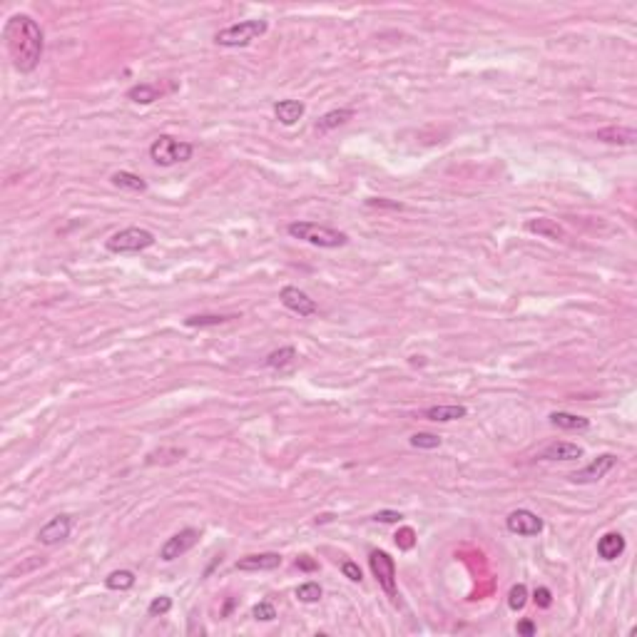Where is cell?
<instances>
[{
	"label": "cell",
	"instance_id": "12",
	"mask_svg": "<svg viewBox=\"0 0 637 637\" xmlns=\"http://www.w3.org/2000/svg\"><path fill=\"white\" fill-rule=\"evenodd\" d=\"M282 565V556L279 553H254V556H244L237 560V570L242 572H259V570H277Z\"/></svg>",
	"mask_w": 637,
	"mask_h": 637
},
{
	"label": "cell",
	"instance_id": "17",
	"mask_svg": "<svg viewBox=\"0 0 637 637\" xmlns=\"http://www.w3.org/2000/svg\"><path fill=\"white\" fill-rule=\"evenodd\" d=\"M306 107L301 100H279L277 105H274V114H277V120L282 122V125H294V122H299L301 117H304Z\"/></svg>",
	"mask_w": 637,
	"mask_h": 637
},
{
	"label": "cell",
	"instance_id": "3",
	"mask_svg": "<svg viewBox=\"0 0 637 637\" xmlns=\"http://www.w3.org/2000/svg\"><path fill=\"white\" fill-rule=\"evenodd\" d=\"M267 20H242V22H235V25H227L224 30H219L217 35H214V43L222 45V48H244V45H249L251 40L262 38L264 33H267Z\"/></svg>",
	"mask_w": 637,
	"mask_h": 637
},
{
	"label": "cell",
	"instance_id": "6",
	"mask_svg": "<svg viewBox=\"0 0 637 637\" xmlns=\"http://www.w3.org/2000/svg\"><path fill=\"white\" fill-rule=\"evenodd\" d=\"M369 565L383 593L391 600H396L398 590H396V563H393V558L388 553H383V550H374L369 558Z\"/></svg>",
	"mask_w": 637,
	"mask_h": 637
},
{
	"label": "cell",
	"instance_id": "16",
	"mask_svg": "<svg viewBox=\"0 0 637 637\" xmlns=\"http://www.w3.org/2000/svg\"><path fill=\"white\" fill-rule=\"evenodd\" d=\"M595 140L608 142V145H635L637 132L632 127H622V125H612V127H603V130L595 132Z\"/></svg>",
	"mask_w": 637,
	"mask_h": 637
},
{
	"label": "cell",
	"instance_id": "14",
	"mask_svg": "<svg viewBox=\"0 0 637 637\" xmlns=\"http://www.w3.org/2000/svg\"><path fill=\"white\" fill-rule=\"evenodd\" d=\"M577 458H583V448L575 446V443H567V441L550 443V446L543 448V453H540V461H577Z\"/></svg>",
	"mask_w": 637,
	"mask_h": 637
},
{
	"label": "cell",
	"instance_id": "5",
	"mask_svg": "<svg viewBox=\"0 0 637 637\" xmlns=\"http://www.w3.org/2000/svg\"><path fill=\"white\" fill-rule=\"evenodd\" d=\"M192 155H195V147L190 142L175 140L172 135H159L152 142V147H150V157L159 167H172L177 162H187V159H192Z\"/></svg>",
	"mask_w": 637,
	"mask_h": 637
},
{
	"label": "cell",
	"instance_id": "13",
	"mask_svg": "<svg viewBox=\"0 0 637 637\" xmlns=\"http://www.w3.org/2000/svg\"><path fill=\"white\" fill-rule=\"evenodd\" d=\"M468 416V409L461 403H438V406H428L423 411V419L436 421V423H448V421H458Z\"/></svg>",
	"mask_w": 637,
	"mask_h": 637
},
{
	"label": "cell",
	"instance_id": "11",
	"mask_svg": "<svg viewBox=\"0 0 637 637\" xmlns=\"http://www.w3.org/2000/svg\"><path fill=\"white\" fill-rule=\"evenodd\" d=\"M70 530H72L70 515H55L50 523H45L43 528L38 530V540L43 545H58V543H63V540L70 538Z\"/></svg>",
	"mask_w": 637,
	"mask_h": 637
},
{
	"label": "cell",
	"instance_id": "36",
	"mask_svg": "<svg viewBox=\"0 0 637 637\" xmlns=\"http://www.w3.org/2000/svg\"><path fill=\"white\" fill-rule=\"evenodd\" d=\"M515 630H518V635H528L530 637V635H535V632H538V627H535L533 620H520V622H518Z\"/></svg>",
	"mask_w": 637,
	"mask_h": 637
},
{
	"label": "cell",
	"instance_id": "8",
	"mask_svg": "<svg viewBox=\"0 0 637 637\" xmlns=\"http://www.w3.org/2000/svg\"><path fill=\"white\" fill-rule=\"evenodd\" d=\"M506 528L513 535H523V538H533V535L543 533V518H538L533 511L518 508L506 518Z\"/></svg>",
	"mask_w": 637,
	"mask_h": 637
},
{
	"label": "cell",
	"instance_id": "37",
	"mask_svg": "<svg viewBox=\"0 0 637 637\" xmlns=\"http://www.w3.org/2000/svg\"><path fill=\"white\" fill-rule=\"evenodd\" d=\"M296 567H299V570H309L311 572V570H316V567H319V563L311 560L309 556H301L299 560H296Z\"/></svg>",
	"mask_w": 637,
	"mask_h": 637
},
{
	"label": "cell",
	"instance_id": "21",
	"mask_svg": "<svg viewBox=\"0 0 637 637\" xmlns=\"http://www.w3.org/2000/svg\"><path fill=\"white\" fill-rule=\"evenodd\" d=\"M550 423L558 426V428H563V431H588L590 428L588 419L575 416V414H565V411H556V414H550Z\"/></svg>",
	"mask_w": 637,
	"mask_h": 637
},
{
	"label": "cell",
	"instance_id": "15",
	"mask_svg": "<svg viewBox=\"0 0 637 637\" xmlns=\"http://www.w3.org/2000/svg\"><path fill=\"white\" fill-rule=\"evenodd\" d=\"M525 229H528L530 235L545 237V239H553V242H560L563 237H565V232H563L560 224H558L556 219H548V217L528 219V222H525Z\"/></svg>",
	"mask_w": 637,
	"mask_h": 637
},
{
	"label": "cell",
	"instance_id": "34",
	"mask_svg": "<svg viewBox=\"0 0 637 637\" xmlns=\"http://www.w3.org/2000/svg\"><path fill=\"white\" fill-rule=\"evenodd\" d=\"M374 520H376V523H398V520H401V513H396V511H381V513H376Z\"/></svg>",
	"mask_w": 637,
	"mask_h": 637
},
{
	"label": "cell",
	"instance_id": "25",
	"mask_svg": "<svg viewBox=\"0 0 637 637\" xmlns=\"http://www.w3.org/2000/svg\"><path fill=\"white\" fill-rule=\"evenodd\" d=\"M105 585L110 590H130L135 585V572L132 570H114L105 577Z\"/></svg>",
	"mask_w": 637,
	"mask_h": 637
},
{
	"label": "cell",
	"instance_id": "1",
	"mask_svg": "<svg viewBox=\"0 0 637 637\" xmlns=\"http://www.w3.org/2000/svg\"><path fill=\"white\" fill-rule=\"evenodd\" d=\"M3 38L18 72H33L40 65L45 48V35L30 15H13L3 27Z\"/></svg>",
	"mask_w": 637,
	"mask_h": 637
},
{
	"label": "cell",
	"instance_id": "24",
	"mask_svg": "<svg viewBox=\"0 0 637 637\" xmlns=\"http://www.w3.org/2000/svg\"><path fill=\"white\" fill-rule=\"evenodd\" d=\"M294 359H296V349L294 346H282V349H277V351H272V354L267 356V361L264 364L269 366V369H287V366H291L294 364Z\"/></svg>",
	"mask_w": 637,
	"mask_h": 637
},
{
	"label": "cell",
	"instance_id": "35",
	"mask_svg": "<svg viewBox=\"0 0 637 637\" xmlns=\"http://www.w3.org/2000/svg\"><path fill=\"white\" fill-rule=\"evenodd\" d=\"M366 204H369V207H381V209H398V212L406 209L401 202H388V199H369Z\"/></svg>",
	"mask_w": 637,
	"mask_h": 637
},
{
	"label": "cell",
	"instance_id": "22",
	"mask_svg": "<svg viewBox=\"0 0 637 637\" xmlns=\"http://www.w3.org/2000/svg\"><path fill=\"white\" fill-rule=\"evenodd\" d=\"M232 319H239L237 314H197V316H187L185 324L192 329H207V327H222V324L232 322Z\"/></svg>",
	"mask_w": 637,
	"mask_h": 637
},
{
	"label": "cell",
	"instance_id": "33",
	"mask_svg": "<svg viewBox=\"0 0 637 637\" xmlns=\"http://www.w3.org/2000/svg\"><path fill=\"white\" fill-rule=\"evenodd\" d=\"M341 572H343L346 577H349L351 583H361V580H364V575H361V567L356 565V563H351V560L343 563V565H341Z\"/></svg>",
	"mask_w": 637,
	"mask_h": 637
},
{
	"label": "cell",
	"instance_id": "32",
	"mask_svg": "<svg viewBox=\"0 0 637 637\" xmlns=\"http://www.w3.org/2000/svg\"><path fill=\"white\" fill-rule=\"evenodd\" d=\"M416 533L411 528H401L398 530V535H396V543H398V548H403V550H411L414 548V543H416Z\"/></svg>",
	"mask_w": 637,
	"mask_h": 637
},
{
	"label": "cell",
	"instance_id": "18",
	"mask_svg": "<svg viewBox=\"0 0 637 637\" xmlns=\"http://www.w3.org/2000/svg\"><path fill=\"white\" fill-rule=\"evenodd\" d=\"M625 553V538L620 533H605L603 538L598 540V556L603 560H617V558Z\"/></svg>",
	"mask_w": 637,
	"mask_h": 637
},
{
	"label": "cell",
	"instance_id": "10",
	"mask_svg": "<svg viewBox=\"0 0 637 637\" xmlns=\"http://www.w3.org/2000/svg\"><path fill=\"white\" fill-rule=\"evenodd\" d=\"M279 301H282L289 311H294V314H299V316H314L316 311H319L316 301L299 287H284L282 291H279Z\"/></svg>",
	"mask_w": 637,
	"mask_h": 637
},
{
	"label": "cell",
	"instance_id": "31",
	"mask_svg": "<svg viewBox=\"0 0 637 637\" xmlns=\"http://www.w3.org/2000/svg\"><path fill=\"white\" fill-rule=\"evenodd\" d=\"M533 600L538 608H543V610H548L550 605H553V593H550L548 588H535L533 590Z\"/></svg>",
	"mask_w": 637,
	"mask_h": 637
},
{
	"label": "cell",
	"instance_id": "23",
	"mask_svg": "<svg viewBox=\"0 0 637 637\" xmlns=\"http://www.w3.org/2000/svg\"><path fill=\"white\" fill-rule=\"evenodd\" d=\"M110 182H112L114 187H120V190H127V192H145L147 190V182L142 180L140 175H132V172H125V169L114 172V175L110 177Z\"/></svg>",
	"mask_w": 637,
	"mask_h": 637
},
{
	"label": "cell",
	"instance_id": "29",
	"mask_svg": "<svg viewBox=\"0 0 637 637\" xmlns=\"http://www.w3.org/2000/svg\"><path fill=\"white\" fill-rule=\"evenodd\" d=\"M251 617H254V620H262V622H272L274 617H277V608H274L269 600H262V603H256L254 608H251Z\"/></svg>",
	"mask_w": 637,
	"mask_h": 637
},
{
	"label": "cell",
	"instance_id": "20",
	"mask_svg": "<svg viewBox=\"0 0 637 637\" xmlns=\"http://www.w3.org/2000/svg\"><path fill=\"white\" fill-rule=\"evenodd\" d=\"M159 98H162V90L157 85H152V82H140V85L127 90V100H132L137 105H150Z\"/></svg>",
	"mask_w": 637,
	"mask_h": 637
},
{
	"label": "cell",
	"instance_id": "28",
	"mask_svg": "<svg viewBox=\"0 0 637 637\" xmlns=\"http://www.w3.org/2000/svg\"><path fill=\"white\" fill-rule=\"evenodd\" d=\"M411 446L423 448V451H433V448L441 446V438H438L436 433H414V436H411Z\"/></svg>",
	"mask_w": 637,
	"mask_h": 637
},
{
	"label": "cell",
	"instance_id": "27",
	"mask_svg": "<svg viewBox=\"0 0 637 637\" xmlns=\"http://www.w3.org/2000/svg\"><path fill=\"white\" fill-rule=\"evenodd\" d=\"M525 603H528V588L525 585H513L511 593H508V608L511 610H523Z\"/></svg>",
	"mask_w": 637,
	"mask_h": 637
},
{
	"label": "cell",
	"instance_id": "7",
	"mask_svg": "<svg viewBox=\"0 0 637 637\" xmlns=\"http://www.w3.org/2000/svg\"><path fill=\"white\" fill-rule=\"evenodd\" d=\"M197 543H199V530L185 528V530H180V533L172 535V538H167V543L159 548V558H162L164 563H172V560H177V558L185 556V553H190Z\"/></svg>",
	"mask_w": 637,
	"mask_h": 637
},
{
	"label": "cell",
	"instance_id": "9",
	"mask_svg": "<svg viewBox=\"0 0 637 637\" xmlns=\"http://www.w3.org/2000/svg\"><path fill=\"white\" fill-rule=\"evenodd\" d=\"M615 463H617V458L612 456V453H603V456H598L595 461H590L585 468L570 473V480L572 483H598V480H603L605 475L615 468Z\"/></svg>",
	"mask_w": 637,
	"mask_h": 637
},
{
	"label": "cell",
	"instance_id": "2",
	"mask_svg": "<svg viewBox=\"0 0 637 637\" xmlns=\"http://www.w3.org/2000/svg\"><path fill=\"white\" fill-rule=\"evenodd\" d=\"M287 232L294 239L322 247V249H339V247L349 244V235L346 232H339V229L324 227V224H316V222H291L287 227Z\"/></svg>",
	"mask_w": 637,
	"mask_h": 637
},
{
	"label": "cell",
	"instance_id": "19",
	"mask_svg": "<svg viewBox=\"0 0 637 637\" xmlns=\"http://www.w3.org/2000/svg\"><path fill=\"white\" fill-rule=\"evenodd\" d=\"M351 117H354V110H351V107L331 110V112H327L324 117H319V122H316V132H319V135H327V132H331V130H336V127L346 125Z\"/></svg>",
	"mask_w": 637,
	"mask_h": 637
},
{
	"label": "cell",
	"instance_id": "26",
	"mask_svg": "<svg viewBox=\"0 0 637 637\" xmlns=\"http://www.w3.org/2000/svg\"><path fill=\"white\" fill-rule=\"evenodd\" d=\"M322 595H324V590L319 583H304L296 588V598H299L301 603H319Z\"/></svg>",
	"mask_w": 637,
	"mask_h": 637
},
{
	"label": "cell",
	"instance_id": "30",
	"mask_svg": "<svg viewBox=\"0 0 637 637\" xmlns=\"http://www.w3.org/2000/svg\"><path fill=\"white\" fill-rule=\"evenodd\" d=\"M169 610H172V598H167V595H159V598H155L152 603H150L147 615L150 617H162V615H167Z\"/></svg>",
	"mask_w": 637,
	"mask_h": 637
},
{
	"label": "cell",
	"instance_id": "4",
	"mask_svg": "<svg viewBox=\"0 0 637 637\" xmlns=\"http://www.w3.org/2000/svg\"><path fill=\"white\" fill-rule=\"evenodd\" d=\"M152 244H155V235L150 229H142V227L120 229V232H114L105 242L107 251H112V254H137V251L150 249Z\"/></svg>",
	"mask_w": 637,
	"mask_h": 637
}]
</instances>
